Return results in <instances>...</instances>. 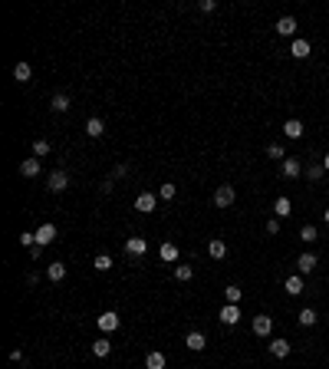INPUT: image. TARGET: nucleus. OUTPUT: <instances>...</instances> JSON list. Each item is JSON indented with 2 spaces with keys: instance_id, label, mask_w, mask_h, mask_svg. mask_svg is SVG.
Wrapping results in <instances>:
<instances>
[{
  "instance_id": "obj_1",
  "label": "nucleus",
  "mask_w": 329,
  "mask_h": 369,
  "mask_svg": "<svg viewBox=\"0 0 329 369\" xmlns=\"http://www.w3.org/2000/svg\"><path fill=\"white\" fill-rule=\"evenodd\" d=\"M234 201H237L234 185H218V191H214V205H218V208H230Z\"/></svg>"
},
{
  "instance_id": "obj_2",
  "label": "nucleus",
  "mask_w": 329,
  "mask_h": 369,
  "mask_svg": "<svg viewBox=\"0 0 329 369\" xmlns=\"http://www.w3.org/2000/svg\"><path fill=\"white\" fill-rule=\"evenodd\" d=\"M46 188H50V191H56V194H59V191H66V188H69V175H66L63 168H56L53 175L46 178Z\"/></svg>"
},
{
  "instance_id": "obj_3",
  "label": "nucleus",
  "mask_w": 329,
  "mask_h": 369,
  "mask_svg": "<svg viewBox=\"0 0 329 369\" xmlns=\"http://www.w3.org/2000/svg\"><path fill=\"white\" fill-rule=\"evenodd\" d=\"M218 317H221V323H227V326H237V323H241V307H237V303H224Z\"/></svg>"
},
{
  "instance_id": "obj_4",
  "label": "nucleus",
  "mask_w": 329,
  "mask_h": 369,
  "mask_svg": "<svg viewBox=\"0 0 329 369\" xmlns=\"http://www.w3.org/2000/svg\"><path fill=\"white\" fill-rule=\"evenodd\" d=\"M155 205H158V198L152 191H142L135 198V211H142V214H152V211H155Z\"/></svg>"
},
{
  "instance_id": "obj_5",
  "label": "nucleus",
  "mask_w": 329,
  "mask_h": 369,
  "mask_svg": "<svg viewBox=\"0 0 329 369\" xmlns=\"http://www.w3.org/2000/svg\"><path fill=\"white\" fill-rule=\"evenodd\" d=\"M148 250V241L145 238H125V254L129 257H142Z\"/></svg>"
},
{
  "instance_id": "obj_6",
  "label": "nucleus",
  "mask_w": 329,
  "mask_h": 369,
  "mask_svg": "<svg viewBox=\"0 0 329 369\" xmlns=\"http://www.w3.org/2000/svg\"><path fill=\"white\" fill-rule=\"evenodd\" d=\"M53 241H56V224H50V221H46V224H40L37 228V244L46 247V244H53Z\"/></svg>"
},
{
  "instance_id": "obj_7",
  "label": "nucleus",
  "mask_w": 329,
  "mask_h": 369,
  "mask_svg": "<svg viewBox=\"0 0 329 369\" xmlns=\"http://www.w3.org/2000/svg\"><path fill=\"white\" fill-rule=\"evenodd\" d=\"M96 320H99V330L102 333H115L118 330V313L115 310H106L102 317H96Z\"/></svg>"
},
{
  "instance_id": "obj_8",
  "label": "nucleus",
  "mask_w": 329,
  "mask_h": 369,
  "mask_svg": "<svg viewBox=\"0 0 329 369\" xmlns=\"http://www.w3.org/2000/svg\"><path fill=\"white\" fill-rule=\"evenodd\" d=\"M280 172H283V178H300L303 162H300V158H283V162H280Z\"/></svg>"
},
{
  "instance_id": "obj_9",
  "label": "nucleus",
  "mask_w": 329,
  "mask_h": 369,
  "mask_svg": "<svg viewBox=\"0 0 329 369\" xmlns=\"http://www.w3.org/2000/svg\"><path fill=\"white\" fill-rule=\"evenodd\" d=\"M290 56H293V60H306V56H310V40L296 37V40L290 43Z\"/></svg>"
},
{
  "instance_id": "obj_10",
  "label": "nucleus",
  "mask_w": 329,
  "mask_h": 369,
  "mask_svg": "<svg viewBox=\"0 0 329 369\" xmlns=\"http://www.w3.org/2000/svg\"><path fill=\"white\" fill-rule=\"evenodd\" d=\"M254 333L257 336H270V333H274V317H254Z\"/></svg>"
},
{
  "instance_id": "obj_11",
  "label": "nucleus",
  "mask_w": 329,
  "mask_h": 369,
  "mask_svg": "<svg viewBox=\"0 0 329 369\" xmlns=\"http://www.w3.org/2000/svg\"><path fill=\"white\" fill-rule=\"evenodd\" d=\"M283 290H286L290 297H300V294H303V274L286 277V280H283Z\"/></svg>"
},
{
  "instance_id": "obj_12",
  "label": "nucleus",
  "mask_w": 329,
  "mask_h": 369,
  "mask_svg": "<svg viewBox=\"0 0 329 369\" xmlns=\"http://www.w3.org/2000/svg\"><path fill=\"white\" fill-rule=\"evenodd\" d=\"M185 346H188V350H194V353H201V350H204V346H207V339H204V333H198V330H191V333H188V336H185Z\"/></svg>"
},
{
  "instance_id": "obj_13",
  "label": "nucleus",
  "mask_w": 329,
  "mask_h": 369,
  "mask_svg": "<svg viewBox=\"0 0 329 369\" xmlns=\"http://www.w3.org/2000/svg\"><path fill=\"white\" fill-rule=\"evenodd\" d=\"M316 254H310V250H306V254H300L296 257V267H300V274H313V267H316Z\"/></svg>"
},
{
  "instance_id": "obj_14",
  "label": "nucleus",
  "mask_w": 329,
  "mask_h": 369,
  "mask_svg": "<svg viewBox=\"0 0 329 369\" xmlns=\"http://www.w3.org/2000/svg\"><path fill=\"white\" fill-rule=\"evenodd\" d=\"M274 30L280 33V37H293V33H296V20H293V17H280Z\"/></svg>"
},
{
  "instance_id": "obj_15",
  "label": "nucleus",
  "mask_w": 329,
  "mask_h": 369,
  "mask_svg": "<svg viewBox=\"0 0 329 369\" xmlns=\"http://www.w3.org/2000/svg\"><path fill=\"white\" fill-rule=\"evenodd\" d=\"M20 175L23 178H37L40 175V158H23V162H20Z\"/></svg>"
},
{
  "instance_id": "obj_16",
  "label": "nucleus",
  "mask_w": 329,
  "mask_h": 369,
  "mask_svg": "<svg viewBox=\"0 0 329 369\" xmlns=\"http://www.w3.org/2000/svg\"><path fill=\"white\" fill-rule=\"evenodd\" d=\"M283 135L286 138H303V122L300 119H286L283 122Z\"/></svg>"
},
{
  "instance_id": "obj_17",
  "label": "nucleus",
  "mask_w": 329,
  "mask_h": 369,
  "mask_svg": "<svg viewBox=\"0 0 329 369\" xmlns=\"http://www.w3.org/2000/svg\"><path fill=\"white\" fill-rule=\"evenodd\" d=\"M290 350H293V346L286 343V339H274V343H270V356H277V359H286V356H290Z\"/></svg>"
},
{
  "instance_id": "obj_18",
  "label": "nucleus",
  "mask_w": 329,
  "mask_h": 369,
  "mask_svg": "<svg viewBox=\"0 0 329 369\" xmlns=\"http://www.w3.org/2000/svg\"><path fill=\"white\" fill-rule=\"evenodd\" d=\"M86 135L89 138H102V135H106V125H102V119H96V116H93V119L86 122Z\"/></svg>"
},
{
  "instance_id": "obj_19",
  "label": "nucleus",
  "mask_w": 329,
  "mask_h": 369,
  "mask_svg": "<svg viewBox=\"0 0 329 369\" xmlns=\"http://www.w3.org/2000/svg\"><path fill=\"white\" fill-rule=\"evenodd\" d=\"M30 76H33L30 63H23V60H20L17 66H13V79H17V82H30Z\"/></svg>"
},
{
  "instance_id": "obj_20",
  "label": "nucleus",
  "mask_w": 329,
  "mask_h": 369,
  "mask_svg": "<svg viewBox=\"0 0 329 369\" xmlns=\"http://www.w3.org/2000/svg\"><path fill=\"white\" fill-rule=\"evenodd\" d=\"M46 277H50L53 283H59L63 277H66V264H63V261H56V264H50V267H46Z\"/></svg>"
},
{
  "instance_id": "obj_21",
  "label": "nucleus",
  "mask_w": 329,
  "mask_h": 369,
  "mask_svg": "<svg viewBox=\"0 0 329 369\" xmlns=\"http://www.w3.org/2000/svg\"><path fill=\"white\" fill-rule=\"evenodd\" d=\"M274 214H277V218H290V214H293L290 198H277V201H274Z\"/></svg>"
},
{
  "instance_id": "obj_22",
  "label": "nucleus",
  "mask_w": 329,
  "mask_h": 369,
  "mask_svg": "<svg viewBox=\"0 0 329 369\" xmlns=\"http://www.w3.org/2000/svg\"><path fill=\"white\" fill-rule=\"evenodd\" d=\"M158 254H162V261L174 264V261H178V244H171V241H165V244L158 247Z\"/></svg>"
},
{
  "instance_id": "obj_23",
  "label": "nucleus",
  "mask_w": 329,
  "mask_h": 369,
  "mask_svg": "<svg viewBox=\"0 0 329 369\" xmlns=\"http://www.w3.org/2000/svg\"><path fill=\"white\" fill-rule=\"evenodd\" d=\"M165 363H168L165 353H158V350H152L148 356H145V366H148V369H165Z\"/></svg>"
},
{
  "instance_id": "obj_24",
  "label": "nucleus",
  "mask_w": 329,
  "mask_h": 369,
  "mask_svg": "<svg viewBox=\"0 0 329 369\" xmlns=\"http://www.w3.org/2000/svg\"><path fill=\"white\" fill-rule=\"evenodd\" d=\"M69 106H73V102H69V96H66V93H56L50 109H53V112H69Z\"/></svg>"
},
{
  "instance_id": "obj_25",
  "label": "nucleus",
  "mask_w": 329,
  "mask_h": 369,
  "mask_svg": "<svg viewBox=\"0 0 329 369\" xmlns=\"http://www.w3.org/2000/svg\"><path fill=\"white\" fill-rule=\"evenodd\" d=\"M296 320H300V326H316V320H319V317H316V310H313V307H303Z\"/></svg>"
},
{
  "instance_id": "obj_26",
  "label": "nucleus",
  "mask_w": 329,
  "mask_h": 369,
  "mask_svg": "<svg viewBox=\"0 0 329 369\" xmlns=\"http://www.w3.org/2000/svg\"><path fill=\"white\" fill-rule=\"evenodd\" d=\"M207 254H211V257H214V261H221V257H224V254H227V244H224V241H221V238H214V241H211V244H207Z\"/></svg>"
},
{
  "instance_id": "obj_27",
  "label": "nucleus",
  "mask_w": 329,
  "mask_h": 369,
  "mask_svg": "<svg viewBox=\"0 0 329 369\" xmlns=\"http://www.w3.org/2000/svg\"><path fill=\"white\" fill-rule=\"evenodd\" d=\"M191 277H194L191 264H174V280H181V283H185V280H191Z\"/></svg>"
},
{
  "instance_id": "obj_28",
  "label": "nucleus",
  "mask_w": 329,
  "mask_h": 369,
  "mask_svg": "<svg viewBox=\"0 0 329 369\" xmlns=\"http://www.w3.org/2000/svg\"><path fill=\"white\" fill-rule=\"evenodd\" d=\"M109 353H112V343H109V339H96V343H93V356L106 359Z\"/></svg>"
},
{
  "instance_id": "obj_29",
  "label": "nucleus",
  "mask_w": 329,
  "mask_h": 369,
  "mask_svg": "<svg viewBox=\"0 0 329 369\" xmlns=\"http://www.w3.org/2000/svg\"><path fill=\"white\" fill-rule=\"evenodd\" d=\"M316 238H319V231H316L313 224H303V228H300V241H306V244H313Z\"/></svg>"
},
{
  "instance_id": "obj_30",
  "label": "nucleus",
  "mask_w": 329,
  "mask_h": 369,
  "mask_svg": "<svg viewBox=\"0 0 329 369\" xmlns=\"http://www.w3.org/2000/svg\"><path fill=\"white\" fill-rule=\"evenodd\" d=\"M33 155H37V158L50 155V142H46V138H37V142H33Z\"/></svg>"
},
{
  "instance_id": "obj_31",
  "label": "nucleus",
  "mask_w": 329,
  "mask_h": 369,
  "mask_svg": "<svg viewBox=\"0 0 329 369\" xmlns=\"http://www.w3.org/2000/svg\"><path fill=\"white\" fill-rule=\"evenodd\" d=\"M93 267H96V270H112V257H109V254H96Z\"/></svg>"
},
{
  "instance_id": "obj_32",
  "label": "nucleus",
  "mask_w": 329,
  "mask_h": 369,
  "mask_svg": "<svg viewBox=\"0 0 329 369\" xmlns=\"http://www.w3.org/2000/svg\"><path fill=\"white\" fill-rule=\"evenodd\" d=\"M20 247H26V250L37 247V231H23L20 234Z\"/></svg>"
},
{
  "instance_id": "obj_33",
  "label": "nucleus",
  "mask_w": 329,
  "mask_h": 369,
  "mask_svg": "<svg viewBox=\"0 0 329 369\" xmlns=\"http://www.w3.org/2000/svg\"><path fill=\"white\" fill-rule=\"evenodd\" d=\"M174 194H178V188H174L171 182H165L162 188H158V198H165V201H171V198H174Z\"/></svg>"
},
{
  "instance_id": "obj_34",
  "label": "nucleus",
  "mask_w": 329,
  "mask_h": 369,
  "mask_svg": "<svg viewBox=\"0 0 329 369\" xmlns=\"http://www.w3.org/2000/svg\"><path fill=\"white\" fill-rule=\"evenodd\" d=\"M306 175H310V182H319V178L326 175V168H323V162L319 165H310V168H306Z\"/></svg>"
},
{
  "instance_id": "obj_35",
  "label": "nucleus",
  "mask_w": 329,
  "mask_h": 369,
  "mask_svg": "<svg viewBox=\"0 0 329 369\" xmlns=\"http://www.w3.org/2000/svg\"><path fill=\"white\" fill-rule=\"evenodd\" d=\"M241 294H244V290H241V287H234V283H230V287L224 290V297H227V303H241Z\"/></svg>"
},
{
  "instance_id": "obj_36",
  "label": "nucleus",
  "mask_w": 329,
  "mask_h": 369,
  "mask_svg": "<svg viewBox=\"0 0 329 369\" xmlns=\"http://www.w3.org/2000/svg\"><path fill=\"white\" fill-rule=\"evenodd\" d=\"M267 155H270V158H280V162L286 158V155H283V145H280V142H270V145H267Z\"/></svg>"
},
{
  "instance_id": "obj_37",
  "label": "nucleus",
  "mask_w": 329,
  "mask_h": 369,
  "mask_svg": "<svg viewBox=\"0 0 329 369\" xmlns=\"http://www.w3.org/2000/svg\"><path fill=\"white\" fill-rule=\"evenodd\" d=\"M214 7H218V4H214V0H201V4H198V10H201V13H211Z\"/></svg>"
},
{
  "instance_id": "obj_38",
  "label": "nucleus",
  "mask_w": 329,
  "mask_h": 369,
  "mask_svg": "<svg viewBox=\"0 0 329 369\" xmlns=\"http://www.w3.org/2000/svg\"><path fill=\"white\" fill-rule=\"evenodd\" d=\"M267 234H280V221H277V218L267 221Z\"/></svg>"
},
{
  "instance_id": "obj_39",
  "label": "nucleus",
  "mask_w": 329,
  "mask_h": 369,
  "mask_svg": "<svg viewBox=\"0 0 329 369\" xmlns=\"http://www.w3.org/2000/svg\"><path fill=\"white\" fill-rule=\"evenodd\" d=\"M115 178H122V175H129V165H115V172H112Z\"/></svg>"
},
{
  "instance_id": "obj_40",
  "label": "nucleus",
  "mask_w": 329,
  "mask_h": 369,
  "mask_svg": "<svg viewBox=\"0 0 329 369\" xmlns=\"http://www.w3.org/2000/svg\"><path fill=\"white\" fill-rule=\"evenodd\" d=\"M323 168L329 172V152H326V155H323Z\"/></svg>"
},
{
  "instance_id": "obj_41",
  "label": "nucleus",
  "mask_w": 329,
  "mask_h": 369,
  "mask_svg": "<svg viewBox=\"0 0 329 369\" xmlns=\"http://www.w3.org/2000/svg\"><path fill=\"white\" fill-rule=\"evenodd\" d=\"M323 218H326V224H329V211H326V214H323Z\"/></svg>"
}]
</instances>
